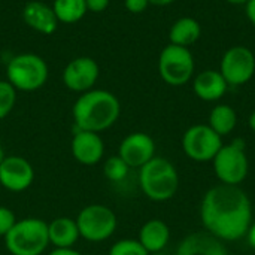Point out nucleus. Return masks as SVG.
Segmentation results:
<instances>
[{
	"label": "nucleus",
	"instance_id": "obj_12",
	"mask_svg": "<svg viewBox=\"0 0 255 255\" xmlns=\"http://www.w3.org/2000/svg\"><path fill=\"white\" fill-rule=\"evenodd\" d=\"M100 75L99 64L91 57H76L67 63L63 70L64 85L75 93H85L93 90Z\"/></svg>",
	"mask_w": 255,
	"mask_h": 255
},
{
	"label": "nucleus",
	"instance_id": "obj_11",
	"mask_svg": "<svg viewBox=\"0 0 255 255\" xmlns=\"http://www.w3.org/2000/svg\"><path fill=\"white\" fill-rule=\"evenodd\" d=\"M34 181V169L19 155H6L0 163V185L12 193L25 191Z\"/></svg>",
	"mask_w": 255,
	"mask_h": 255
},
{
	"label": "nucleus",
	"instance_id": "obj_16",
	"mask_svg": "<svg viewBox=\"0 0 255 255\" xmlns=\"http://www.w3.org/2000/svg\"><path fill=\"white\" fill-rule=\"evenodd\" d=\"M176 255H229V251L223 241L205 230L191 233L182 239Z\"/></svg>",
	"mask_w": 255,
	"mask_h": 255
},
{
	"label": "nucleus",
	"instance_id": "obj_29",
	"mask_svg": "<svg viewBox=\"0 0 255 255\" xmlns=\"http://www.w3.org/2000/svg\"><path fill=\"white\" fill-rule=\"evenodd\" d=\"M49 255H82L79 251L73 250V248H54Z\"/></svg>",
	"mask_w": 255,
	"mask_h": 255
},
{
	"label": "nucleus",
	"instance_id": "obj_3",
	"mask_svg": "<svg viewBox=\"0 0 255 255\" xmlns=\"http://www.w3.org/2000/svg\"><path fill=\"white\" fill-rule=\"evenodd\" d=\"M139 185L149 200L167 202L179 188V175L173 163L155 155L139 169Z\"/></svg>",
	"mask_w": 255,
	"mask_h": 255
},
{
	"label": "nucleus",
	"instance_id": "obj_9",
	"mask_svg": "<svg viewBox=\"0 0 255 255\" xmlns=\"http://www.w3.org/2000/svg\"><path fill=\"white\" fill-rule=\"evenodd\" d=\"M223 145V137L208 124L191 126L182 136L184 154L197 163L212 161Z\"/></svg>",
	"mask_w": 255,
	"mask_h": 255
},
{
	"label": "nucleus",
	"instance_id": "obj_19",
	"mask_svg": "<svg viewBox=\"0 0 255 255\" xmlns=\"http://www.w3.org/2000/svg\"><path fill=\"white\" fill-rule=\"evenodd\" d=\"M79 238L81 235L76 220L69 217H58L48 224V239L49 245L54 248H73Z\"/></svg>",
	"mask_w": 255,
	"mask_h": 255
},
{
	"label": "nucleus",
	"instance_id": "obj_28",
	"mask_svg": "<svg viewBox=\"0 0 255 255\" xmlns=\"http://www.w3.org/2000/svg\"><path fill=\"white\" fill-rule=\"evenodd\" d=\"M109 3H111V0H85L87 10L94 12V13H100V12L106 10Z\"/></svg>",
	"mask_w": 255,
	"mask_h": 255
},
{
	"label": "nucleus",
	"instance_id": "obj_20",
	"mask_svg": "<svg viewBox=\"0 0 255 255\" xmlns=\"http://www.w3.org/2000/svg\"><path fill=\"white\" fill-rule=\"evenodd\" d=\"M200 34H202V27L199 21L191 16H182L172 24L169 30V40L173 45L188 48L190 45L199 40Z\"/></svg>",
	"mask_w": 255,
	"mask_h": 255
},
{
	"label": "nucleus",
	"instance_id": "obj_25",
	"mask_svg": "<svg viewBox=\"0 0 255 255\" xmlns=\"http://www.w3.org/2000/svg\"><path fill=\"white\" fill-rule=\"evenodd\" d=\"M108 255H149L137 239H121L115 242Z\"/></svg>",
	"mask_w": 255,
	"mask_h": 255
},
{
	"label": "nucleus",
	"instance_id": "obj_15",
	"mask_svg": "<svg viewBox=\"0 0 255 255\" xmlns=\"http://www.w3.org/2000/svg\"><path fill=\"white\" fill-rule=\"evenodd\" d=\"M22 21L33 28L34 31L40 33V34H52L55 33L57 27H58V19L54 13L52 6L39 1V0H33L24 4L22 12H21Z\"/></svg>",
	"mask_w": 255,
	"mask_h": 255
},
{
	"label": "nucleus",
	"instance_id": "obj_5",
	"mask_svg": "<svg viewBox=\"0 0 255 255\" xmlns=\"http://www.w3.org/2000/svg\"><path fill=\"white\" fill-rule=\"evenodd\" d=\"M48 64L46 61L31 52L15 55L6 67V81L16 91H36L48 81Z\"/></svg>",
	"mask_w": 255,
	"mask_h": 255
},
{
	"label": "nucleus",
	"instance_id": "obj_8",
	"mask_svg": "<svg viewBox=\"0 0 255 255\" xmlns=\"http://www.w3.org/2000/svg\"><path fill=\"white\" fill-rule=\"evenodd\" d=\"M158 73L172 87H181L191 81L194 75V57L185 46L169 43L158 57Z\"/></svg>",
	"mask_w": 255,
	"mask_h": 255
},
{
	"label": "nucleus",
	"instance_id": "obj_26",
	"mask_svg": "<svg viewBox=\"0 0 255 255\" xmlns=\"http://www.w3.org/2000/svg\"><path fill=\"white\" fill-rule=\"evenodd\" d=\"M16 221L18 220L12 209L6 206H0V238H4L9 233V230L15 226Z\"/></svg>",
	"mask_w": 255,
	"mask_h": 255
},
{
	"label": "nucleus",
	"instance_id": "obj_27",
	"mask_svg": "<svg viewBox=\"0 0 255 255\" xmlns=\"http://www.w3.org/2000/svg\"><path fill=\"white\" fill-rule=\"evenodd\" d=\"M124 6L131 13H142L149 6L148 0H124Z\"/></svg>",
	"mask_w": 255,
	"mask_h": 255
},
{
	"label": "nucleus",
	"instance_id": "obj_14",
	"mask_svg": "<svg viewBox=\"0 0 255 255\" xmlns=\"http://www.w3.org/2000/svg\"><path fill=\"white\" fill-rule=\"evenodd\" d=\"M70 151L78 163L84 166H94L100 163L105 155V143L99 133L76 130L72 137Z\"/></svg>",
	"mask_w": 255,
	"mask_h": 255
},
{
	"label": "nucleus",
	"instance_id": "obj_7",
	"mask_svg": "<svg viewBox=\"0 0 255 255\" xmlns=\"http://www.w3.org/2000/svg\"><path fill=\"white\" fill-rule=\"evenodd\" d=\"M82 239L88 242L108 241L117 230L118 220L115 212L105 205H88L75 218Z\"/></svg>",
	"mask_w": 255,
	"mask_h": 255
},
{
	"label": "nucleus",
	"instance_id": "obj_2",
	"mask_svg": "<svg viewBox=\"0 0 255 255\" xmlns=\"http://www.w3.org/2000/svg\"><path fill=\"white\" fill-rule=\"evenodd\" d=\"M121 114V105L115 94L106 90L82 93L73 105L72 115L76 130L100 133L111 128Z\"/></svg>",
	"mask_w": 255,
	"mask_h": 255
},
{
	"label": "nucleus",
	"instance_id": "obj_32",
	"mask_svg": "<svg viewBox=\"0 0 255 255\" xmlns=\"http://www.w3.org/2000/svg\"><path fill=\"white\" fill-rule=\"evenodd\" d=\"M149 4H154V6H167L170 3H173L175 0H148Z\"/></svg>",
	"mask_w": 255,
	"mask_h": 255
},
{
	"label": "nucleus",
	"instance_id": "obj_1",
	"mask_svg": "<svg viewBox=\"0 0 255 255\" xmlns=\"http://www.w3.org/2000/svg\"><path fill=\"white\" fill-rule=\"evenodd\" d=\"M200 220L208 233L223 242H235L245 238L253 224V205L239 185L220 184L205 193Z\"/></svg>",
	"mask_w": 255,
	"mask_h": 255
},
{
	"label": "nucleus",
	"instance_id": "obj_6",
	"mask_svg": "<svg viewBox=\"0 0 255 255\" xmlns=\"http://www.w3.org/2000/svg\"><path fill=\"white\" fill-rule=\"evenodd\" d=\"M247 143L244 139H235L229 145H223L212 160L215 176L221 184L241 185L250 170V161L245 152Z\"/></svg>",
	"mask_w": 255,
	"mask_h": 255
},
{
	"label": "nucleus",
	"instance_id": "obj_34",
	"mask_svg": "<svg viewBox=\"0 0 255 255\" xmlns=\"http://www.w3.org/2000/svg\"><path fill=\"white\" fill-rule=\"evenodd\" d=\"M226 1H229L232 4H247L250 0H226Z\"/></svg>",
	"mask_w": 255,
	"mask_h": 255
},
{
	"label": "nucleus",
	"instance_id": "obj_35",
	"mask_svg": "<svg viewBox=\"0 0 255 255\" xmlns=\"http://www.w3.org/2000/svg\"><path fill=\"white\" fill-rule=\"evenodd\" d=\"M4 157H6V155H4V152H3V149H1V146H0V163L3 161Z\"/></svg>",
	"mask_w": 255,
	"mask_h": 255
},
{
	"label": "nucleus",
	"instance_id": "obj_36",
	"mask_svg": "<svg viewBox=\"0 0 255 255\" xmlns=\"http://www.w3.org/2000/svg\"><path fill=\"white\" fill-rule=\"evenodd\" d=\"M151 255H167V254H163V253H158V254H151Z\"/></svg>",
	"mask_w": 255,
	"mask_h": 255
},
{
	"label": "nucleus",
	"instance_id": "obj_17",
	"mask_svg": "<svg viewBox=\"0 0 255 255\" xmlns=\"http://www.w3.org/2000/svg\"><path fill=\"white\" fill-rule=\"evenodd\" d=\"M194 94L203 102H217L229 90V84L223 78L220 70H203L193 81Z\"/></svg>",
	"mask_w": 255,
	"mask_h": 255
},
{
	"label": "nucleus",
	"instance_id": "obj_33",
	"mask_svg": "<svg viewBox=\"0 0 255 255\" xmlns=\"http://www.w3.org/2000/svg\"><path fill=\"white\" fill-rule=\"evenodd\" d=\"M248 126H250V128L255 133V111L250 115V118H248Z\"/></svg>",
	"mask_w": 255,
	"mask_h": 255
},
{
	"label": "nucleus",
	"instance_id": "obj_13",
	"mask_svg": "<svg viewBox=\"0 0 255 255\" xmlns=\"http://www.w3.org/2000/svg\"><path fill=\"white\" fill-rule=\"evenodd\" d=\"M118 155L127 163L130 169H140L155 157V142L148 133H130L121 140Z\"/></svg>",
	"mask_w": 255,
	"mask_h": 255
},
{
	"label": "nucleus",
	"instance_id": "obj_18",
	"mask_svg": "<svg viewBox=\"0 0 255 255\" xmlns=\"http://www.w3.org/2000/svg\"><path fill=\"white\" fill-rule=\"evenodd\" d=\"M137 241L149 255L158 254L167 247L170 241V229L164 221L152 218L140 227Z\"/></svg>",
	"mask_w": 255,
	"mask_h": 255
},
{
	"label": "nucleus",
	"instance_id": "obj_21",
	"mask_svg": "<svg viewBox=\"0 0 255 255\" xmlns=\"http://www.w3.org/2000/svg\"><path fill=\"white\" fill-rule=\"evenodd\" d=\"M238 124L236 111L229 105H217L209 114L208 126L221 137L230 134Z\"/></svg>",
	"mask_w": 255,
	"mask_h": 255
},
{
	"label": "nucleus",
	"instance_id": "obj_37",
	"mask_svg": "<svg viewBox=\"0 0 255 255\" xmlns=\"http://www.w3.org/2000/svg\"><path fill=\"white\" fill-rule=\"evenodd\" d=\"M97 255H105V254H97Z\"/></svg>",
	"mask_w": 255,
	"mask_h": 255
},
{
	"label": "nucleus",
	"instance_id": "obj_31",
	"mask_svg": "<svg viewBox=\"0 0 255 255\" xmlns=\"http://www.w3.org/2000/svg\"><path fill=\"white\" fill-rule=\"evenodd\" d=\"M247 241H248L250 247L255 251V223L251 224V227H250V230L247 233Z\"/></svg>",
	"mask_w": 255,
	"mask_h": 255
},
{
	"label": "nucleus",
	"instance_id": "obj_23",
	"mask_svg": "<svg viewBox=\"0 0 255 255\" xmlns=\"http://www.w3.org/2000/svg\"><path fill=\"white\" fill-rule=\"evenodd\" d=\"M130 167L127 163L120 157V155H112L109 157L105 164H103V175L111 181V182H121L126 179L128 175Z\"/></svg>",
	"mask_w": 255,
	"mask_h": 255
},
{
	"label": "nucleus",
	"instance_id": "obj_4",
	"mask_svg": "<svg viewBox=\"0 0 255 255\" xmlns=\"http://www.w3.org/2000/svg\"><path fill=\"white\" fill-rule=\"evenodd\" d=\"M12 255H40L49 245L48 223L40 218H24L15 223L3 238Z\"/></svg>",
	"mask_w": 255,
	"mask_h": 255
},
{
	"label": "nucleus",
	"instance_id": "obj_30",
	"mask_svg": "<svg viewBox=\"0 0 255 255\" xmlns=\"http://www.w3.org/2000/svg\"><path fill=\"white\" fill-rule=\"evenodd\" d=\"M245 6H247V16L255 27V0H250Z\"/></svg>",
	"mask_w": 255,
	"mask_h": 255
},
{
	"label": "nucleus",
	"instance_id": "obj_22",
	"mask_svg": "<svg viewBox=\"0 0 255 255\" xmlns=\"http://www.w3.org/2000/svg\"><path fill=\"white\" fill-rule=\"evenodd\" d=\"M51 6L58 22L63 24H75L88 12L85 0H54Z\"/></svg>",
	"mask_w": 255,
	"mask_h": 255
},
{
	"label": "nucleus",
	"instance_id": "obj_24",
	"mask_svg": "<svg viewBox=\"0 0 255 255\" xmlns=\"http://www.w3.org/2000/svg\"><path fill=\"white\" fill-rule=\"evenodd\" d=\"M15 102L16 90L7 81H0V121L12 112Z\"/></svg>",
	"mask_w": 255,
	"mask_h": 255
},
{
	"label": "nucleus",
	"instance_id": "obj_10",
	"mask_svg": "<svg viewBox=\"0 0 255 255\" xmlns=\"http://www.w3.org/2000/svg\"><path fill=\"white\" fill-rule=\"evenodd\" d=\"M220 72L229 87L245 85L255 75L254 52L242 45L229 48L221 58Z\"/></svg>",
	"mask_w": 255,
	"mask_h": 255
}]
</instances>
